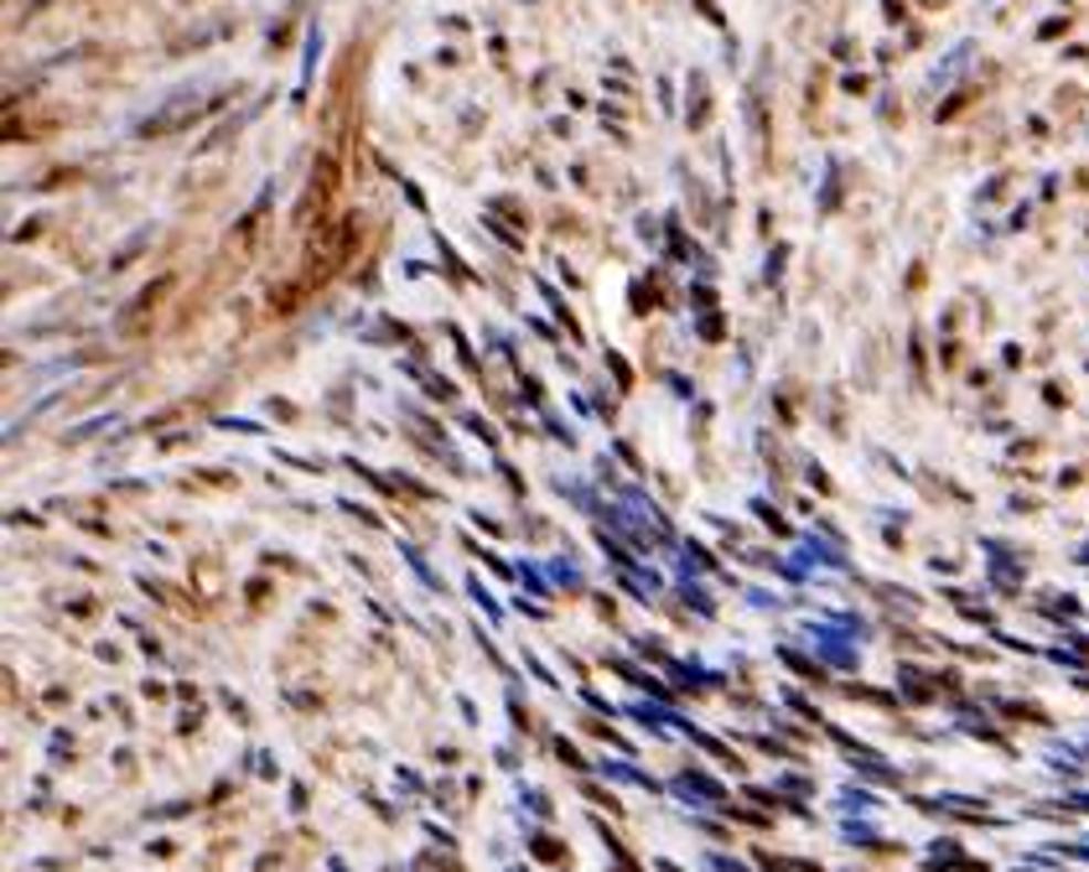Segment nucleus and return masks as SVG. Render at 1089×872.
I'll return each mask as SVG.
<instances>
[]
</instances>
